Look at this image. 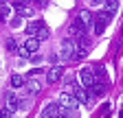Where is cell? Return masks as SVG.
Instances as JSON below:
<instances>
[{
  "mask_svg": "<svg viewBox=\"0 0 123 118\" xmlns=\"http://www.w3.org/2000/svg\"><path fill=\"white\" fill-rule=\"evenodd\" d=\"M77 48H79V44H77V39L75 37H66L64 42H62V59L64 61H68V59H75V53H77Z\"/></svg>",
  "mask_w": 123,
  "mask_h": 118,
  "instance_id": "1",
  "label": "cell"
},
{
  "mask_svg": "<svg viewBox=\"0 0 123 118\" xmlns=\"http://www.w3.org/2000/svg\"><path fill=\"white\" fill-rule=\"evenodd\" d=\"M110 20H112V16H110V13L99 11V13H97V18H95V24H92V31H95L97 35H101V33H103V28L110 24Z\"/></svg>",
  "mask_w": 123,
  "mask_h": 118,
  "instance_id": "2",
  "label": "cell"
},
{
  "mask_svg": "<svg viewBox=\"0 0 123 118\" xmlns=\"http://www.w3.org/2000/svg\"><path fill=\"white\" fill-rule=\"evenodd\" d=\"M77 79H79V83L84 85V87H90L92 83H95V70H92V68H81L79 70V75H77Z\"/></svg>",
  "mask_w": 123,
  "mask_h": 118,
  "instance_id": "3",
  "label": "cell"
},
{
  "mask_svg": "<svg viewBox=\"0 0 123 118\" xmlns=\"http://www.w3.org/2000/svg\"><path fill=\"white\" fill-rule=\"evenodd\" d=\"M24 2H26V0H15V2H13L18 16H20V18H33V16H35V9L29 7V5H24Z\"/></svg>",
  "mask_w": 123,
  "mask_h": 118,
  "instance_id": "4",
  "label": "cell"
},
{
  "mask_svg": "<svg viewBox=\"0 0 123 118\" xmlns=\"http://www.w3.org/2000/svg\"><path fill=\"white\" fill-rule=\"evenodd\" d=\"M59 105H62V107H75V109H77V107H79V101L75 98L73 92H62V94H59Z\"/></svg>",
  "mask_w": 123,
  "mask_h": 118,
  "instance_id": "5",
  "label": "cell"
},
{
  "mask_svg": "<svg viewBox=\"0 0 123 118\" xmlns=\"http://www.w3.org/2000/svg\"><path fill=\"white\" fill-rule=\"evenodd\" d=\"M62 114V105L59 103H49V105L44 107V112H42V118H57Z\"/></svg>",
  "mask_w": 123,
  "mask_h": 118,
  "instance_id": "6",
  "label": "cell"
},
{
  "mask_svg": "<svg viewBox=\"0 0 123 118\" xmlns=\"http://www.w3.org/2000/svg\"><path fill=\"white\" fill-rule=\"evenodd\" d=\"M73 94H75V98H77V101H79V105H86V103H90V94L86 92V87H84L81 83L73 90Z\"/></svg>",
  "mask_w": 123,
  "mask_h": 118,
  "instance_id": "7",
  "label": "cell"
},
{
  "mask_svg": "<svg viewBox=\"0 0 123 118\" xmlns=\"http://www.w3.org/2000/svg\"><path fill=\"white\" fill-rule=\"evenodd\" d=\"M75 20H77V22H79L81 26H86V28H90V26H92V20H95V18H92V13H90L88 9H81V11H79V16H77Z\"/></svg>",
  "mask_w": 123,
  "mask_h": 118,
  "instance_id": "8",
  "label": "cell"
},
{
  "mask_svg": "<svg viewBox=\"0 0 123 118\" xmlns=\"http://www.w3.org/2000/svg\"><path fill=\"white\" fill-rule=\"evenodd\" d=\"M62 72H64V70H62V66H53V68L49 70V75H46V81H49V83H57V81L62 79Z\"/></svg>",
  "mask_w": 123,
  "mask_h": 118,
  "instance_id": "9",
  "label": "cell"
},
{
  "mask_svg": "<svg viewBox=\"0 0 123 118\" xmlns=\"http://www.w3.org/2000/svg\"><path fill=\"white\" fill-rule=\"evenodd\" d=\"M7 109L9 112H15V109H20V101H18V96H15L13 92H7Z\"/></svg>",
  "mask_w": 123,
  "mask_h": 118,
  "instance_id": "10",
  "label": "cell"
},
{
  "mask_svg": "<svg viewBox=\"0 0 123 118\" xmlns=\"http://www.w3.org/2000/svg\"><path fill=\"white\" fill-rule=\"evenodd\" d=\"M22 46H24L31 55H33V53H37V48H40V39H37V37H26Z\"/></svg>",
  "mask_w": 123,
  "mask_h": 118,
  "instance_id": "11",
  "label": "cell"
},
{
  "mask_svg": "<svg viewBox=\"0 0 123 118\" xmlns=\"http://www.w3.org/2000/svg\"><path fill=\"white\" fill-rule=\"evenodd\" d=\"M24 92H26L29 96H35V94L40 92V81H35V79L26 81V83H24Z\"/></svg>",
  "mask_w": 123,
  "mask_h": 118,
  "instance_id": "12",
  "label": "cell"
},
{
  "mask_svg": "<svg viewBox=\"0 0 123 118\" xmlns=\"http://www.w3.org/2000/svg\"><path fill=\"white\" fill-rule=\"evenodd\" d=\"M86 90H90V96H103L105 94V83H92L90 87H86Z\"/></svg>",
  "mask_w": 123,
  "mask_h": 118,
  "instance_id": "13",
  "label": "cell"
},
{
  "mask_svg": "<svg viewBox=\"0 0 123 118\" xmlns=\"http://www.w3.org/2000/svg\"><path fill=\"white\" fill-rule=\"evenodd\" d=\"M42 26H44V24H42L40 20H33V22H29V24H26V35H29V37H35V35H37V31H40Z\"/></svg>",
  "mask_w": 123,
  "mask_h": 118,
  "instance_id": "14",
  "label": "cell"
},
{
  "mask_svg": "<svg viewBox=\"0 0 123 118\" xmlns=\"http://www.w3.org/2000/svg\"><path fill=\"white\" fill-rule=\"evenodd\" d=\"M86 33H88V28H86V26H81L79 22L75 20V22H73V26H70V35H73V37H81V35H86Z\"/></svg>",
  "mask_w": 123,
  "mask_h": 118,
  "instance_id": "15",
  "label": "cell"
},
{
  "mask_svg": "<svg viewBox=\"0 0 123 118\" xmlns=\"http://www.w3.org/2000/svg\"><path fill=\"white\" fill-rule=\"evenodd\" d=\"M101 7H103V11H105V13L114 16V13H117V9H119V0H105Z\"/></svg>",
  "mask_w": 123,
  "mask_h": 118,
  "instance_id": "16",
  "label": "cell"
},
{
  "mask_svg": "<svg viewBox=\"0 0 123 118\" xmlns=\"http://www.w3.org/2000/svg\"><path fill=\"white\" fill-rule=\"evenodd\" d=\"M24 83H26V81H24L22 75H13V77H11V87H15V90H18V87H24Z\"/></svg>",
  "mask_w": 123,
  "mask_h": 118,
  "instance_id": "17",
  "label": "cell"
},
{
  "mask_svg": "<svg viewBox=\"0 0 123 118\" xmlns=\"http://www.w3.org/2000/svg\"><path fill=\"white\" fill-rule=\"evenodd\" d=\"M49 35H51V31H49V28H46V26H42L40 31H37V35H35V37H37V39L42 42V39H49Z\"/></svg>",
  "mask_w": 123,
  "mask_h": 118,
  "instance_id": "18",
  "label": "cell"
},
{
  "mask_svg": "<svg viewBox=\"0 0 123 118\" xmlns=\"http://www.w3.org/2000/svg\"><path fill=\"white\" fill-rule=\"evenodd\" d=\"M5 46H7V50H9V53H18V44H15V39H11V37L7 39Z\"/></svg>",
  "mask_w": 123,
  "mask_h": 118,
  "instance_id": "19",
  "label": "cell"
},
{
  "mask_svg": "<svg viewBox=\"0 0 123 118\" xmlns=\"http://www.w3.org/2000/svg\"><path fill=\"white\" fill-rule=\"evenodd\" d=\"M9 16H11V7L0 5V18H9Z\"/></svg>",
  "mask_w": 123,
  "mask_h": 118,
  "instance_id": "20",
  "label": "cell"
},
{
  "mask_svg": "<svg viewBox=\"0 0 123 118\" xmlns=\"http://www.w3.org/2000/svg\"><path fill=\"white\" fill-rule=\"evenodd\" d=\"M64 85H66V92H73L75 87H77V83H75V79H66L64 81Z\"/></svg>",
  "mask_w": 123,
  "mask_h": 118,
  "instance_id": "21",
  "label": "cell"
},
{
  "mask_svg": "<svg viewBox=\"0 0 123 118\" xmlns=\"http://www.w3.org/2000/svg\"><path fill=\"white\" fill-rule=\"evenodd\" d=\"M86 55H88V50H86V48H77V53H75V59H84Z\"/></svg>",
  "mask_w": 123,
  "mask_h": 118,
  "instance_id": "22",
  "label": "cell"
},
{
  "mask_svg": "<svg viewBox=\"0 0 123 118\" xmlns=\"http://www.w3.org/2000/svg\"><path fill=\"white\" fill-rule=\"evenodd\" d=\"M20 20H22L20 16H18V18H13V20H11V26H13V28H18V26H20Z\"/></svg>",
  "mask_w": 123,
  "mask_h": 118,
  "instance_id": "23",
  "label": "cell"
},
{
  "mask_svg": "<svg viewBox=\"0 0 123 118\" xmlns=\"http://www.w3.org/2000/svg\"><path fill=\"white\" fill-rule=\"evenodd\" d=\"M29 59H31V61H33V64H40V61H42V57H37V55H31Z\"/></svg>",
  "mask_w": 123,
  "mask_h": 118,
  "instance_id": "24",
  "label": "cell"
},
{
  "mask_svg": "<svg viewBox=\"0 0 123 118\" xmlns=\"http://www.w3.org/2000/svg\"><path fill=\"white\" fill-rule=\"evenodd\" d=\"M0 118H13V116H11V112L7 109V112H0Z\"/></svg>",
  "mask_w": 123,
  "mask_h": 118,
  "instance_id": "25",
  "label": "cell"
},
{
  "mask_svg": "<svg viewBox=\"0 0 123 118\" xmlns=\"http://www.w3.org/2000/svg\"><path fill=\"white\" fill-rule=\"evenodd\" d=\"M105 0H92V5H103Z\"/></svg>",
  "mask_w": 123,
  "mask_h": 118,
  "instance_id": "26",
  "label": "cell"
},
{
  "mask_svg": "<svg viewBox=\"0 0 123 118\" xmlns=\"http://www.w3.org/2000/svg\"><path fill=\"white\" fill-rule=\"evenodd\" d=\"M57 118H66V116H64V114H59V116H57Z\"/></svg>",
  "mask_w": 123,
  "mask_h": 118,
  "instance_id": "27",
  "label": "cell"
},
{
  "mask_svg": "<svg viewBox=\"0 0 123 118\" xmlns=\"http://www.w3.org/2000/svg\"><path fill=\"white\" fill-rule=\"evenodd\" d=\"M0 5H5V0H0Z\"/></svg>",
  "mask_w": 123,
  "mask_h": 118,
  "instance_id": "28",
  "label": "cell"
},
{
  "mask_svg": "<svg viewBox=\"0 0 123 118\" xmlns=\"http://www.w3.org/2000/svg\"><path fill=\"white\" fill-rule=\"evenodd\" d=\"M119 118H123V112H121V116H119Z\"/></svg>",
  "mask_w": 123,
  "mask_h": 118,
  "instance_id": "29",
  "label": "cell"
}]
</instances>
